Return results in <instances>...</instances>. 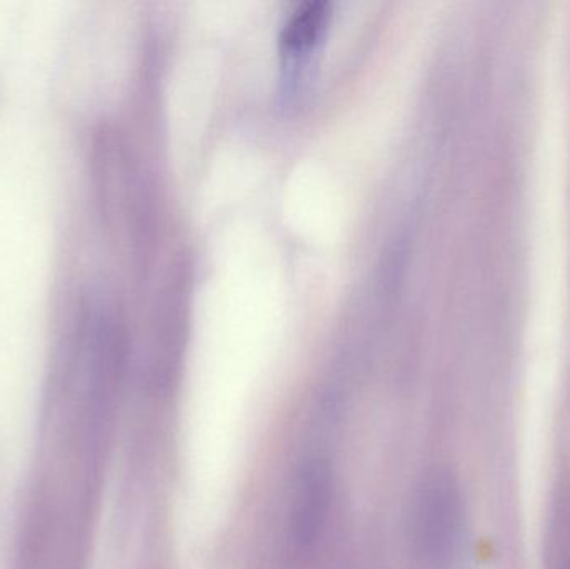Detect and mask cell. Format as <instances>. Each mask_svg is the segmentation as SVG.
<instances>
[{
	"label": "cell",
	"instance_id": "1",
	"mask_svg": "<svg viewBox=\"0 0 570 569\" xmlns=\"http://www.w3.org/2000/svg\"><path fill=\"white\" fill-rule=\"evenodd\" d=\"M465 507L461 484L451 471H429L412 500L411 538L425 563L442 567L454 558L464 533Z\"/></svg>",
	"mask_w": 570,
	"mask_h": 569
},
{
	"label": "cell",
	"instance_id": "2",
	"mask_svg": "<svg viewBox=\"0 0 570 569\" xmlns=\"http://www.w3.org/2000/svg\"><path fill=\"white\" fill-rule=\"evenodd\" d=\"M334 471L322 458H308L295 471L287 511L295 547L307 550L321 540L334 504Z\"/></svg>",
	"mask_w": 570,
	"mask_h": 569
},
{
	"label": "cell",
	"instance_id": "3",
	"mask_svg": "<svg viewBox=\"0 0 570 569\" xmlns=\"http://www.w3.org/2000/svg\"><path fill=\"white\" fill-rule=\"evenodd\" d=\"M328 20V6L325 2H307L292 13L285 23L283 39L284 53L292 59L307 56L321 40Z\"/></svg>",
	"mask_w": 570,
	"mask_h": 569
},
{
	"label": "cell",
	"instance_id": "4",
	"mask_svg": "<svg viewBox=\"0 0 570 569\" xmlns=\"http://www.w3.org/2000/svg\"><path fill=\"white\" fill-rule=\"evenodd\" d=\"M558 569H570V521L568 530V540H566L564 553H562L561 565Z\"/></svg>",
	"mask_w": 570,
	"mask_h": 569
}]
</instances>
